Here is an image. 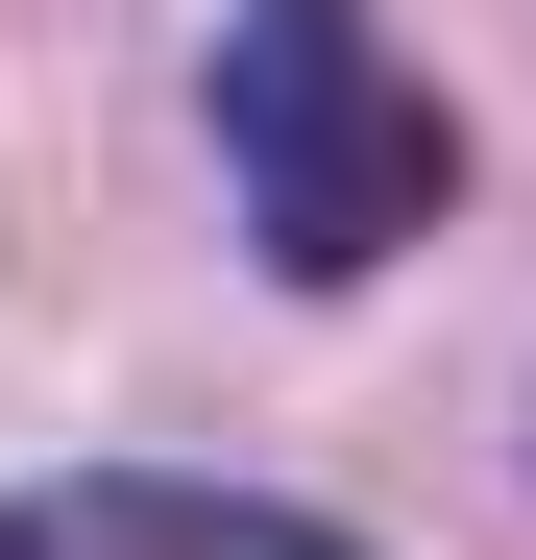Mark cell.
<instances>
[{
  "mask_svg": "<svg viewBox=\"0 0 536 560\" xmlns=\"http://www.w3.org/2000/svg\"><path fill=\"white\" fill-rule=\"evenodd\" d=\"M220 196L293 293H366V268L464 196V122L391 73L366 0H220Z\"/></svg>",
  "mask_w": 536,
  "mask_h": 560,
  "instance_id": "6da1fadb",
  "label": "cell"
},
{
  "mask_svg": "<svg viewBox=\"0 0 536 560\" xmlns=\"http://www.w3.org/2000/svg\"><path fill=\"white\" fill-rule=\"evenodd\" d=\"M0 560H341V536L268 488H49V512H0Z\"/></svg>",
  "mask_w": 536,
  "mask_h": 560,
  "instance_id": "7a4b0ae2",
  "label": "cell"
}]
</instances>
